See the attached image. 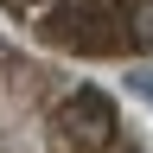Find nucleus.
<instances>
[{
  "label": "nucleus",
  "mask_w": 153,
  "mask_h": 153,
  "mask_svg": "<svg viewBox=\"0 0 153 153\" xmlns=\"http://www.w3.org/2000/svg\"><path fill=\"white\" fill-rule=\"evenodd\" d=\"M0 153H147L108 89L0 45Z\"/></svg>",
  "instance_id": "1"
},
{
  "label": "nucleus",
  "mask_w": 153,
  "mask_h": 153,
  "mask_svg": "<svg viewBox=\"0 0 153 153\" xmlns=\"http://www.w3.org/2000/svg\"><path fill=\"white\" fill-rule=\"evenodd\" d=\"M26 45L76 64H140L153 57V0H0Z\"/></svg>",
  "instance_id": "2"
}]
</instances>
